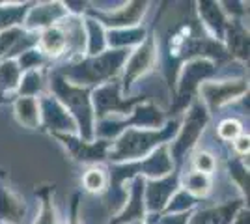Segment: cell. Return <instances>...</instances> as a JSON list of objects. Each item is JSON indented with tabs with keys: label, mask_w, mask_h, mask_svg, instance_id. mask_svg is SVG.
Returning <instances> with one entry per match:
<instances>
[{
	"label": "cell",
	"mask_w": 250,
	"mask_h": 224,
	"mask_svg": "<svg viewBox=\"0 0 250 224\" xmlns=\"http://www.w3.org/2000/svg\"><path fill=\"white\" fill-rule=\"evenodd\" d=\"M157 64H161V71L167 79V84L174 96L176 90V77L179 67L194 58H208L219 65L229 60L224 45L215 41L202 22L196 17L194 8L188 13L179 17L174 24L165 28L161 38H157Z\"/></svg>",
	"instance_id": "obj_1"
},
{
	"label": "cell",
	"mask_w": 250,
	"mask_h": 224,
	"mask_svg": "<svg viewBox=\"0 0 250 224\" xmlns=\"http://www.w3.org/2000/svg\"><path fill=\"white\" fill-rule=\"evenodd\" d=\"M108 202L112 209H118L125 204L127 194H125L124 185L135 178H144V180H159L165 178L170 172L176 170L174 163L168 153V144L157 148L153 153L138 161H127V163H114L108 168Z\"/></svg>",
	"instance_id": "obj_2"
},
{
	"label": "cell",
	"mask_w": 250,
	"mask_h": 224,
	"mask_svg": "<svg viewBox=\"0 0 250 224\" xmlns=\"http://www.w3.org/2000/svg\"><path fill=\"white\" fill-rule=\"evenodd\" d=\"M129 53L131 51H110L108 49L97 56H84L77 62H65L54 67L52 71H56L71 84L94 90L97 86H103L120 79Z\"/></svg>",
	"instance_id": "obj_3"
},
{
	"label": "cell",
	"mask_w": 250,
	"mask_h": 224,
	"mask_svg": "<svg viewBox=\"0 0 250 224\" xmlns=\"http://www.w3.org/2000/svg\"><path fill=\"white\" fill-rule=\"evenodd\" d=\"M177 129H179V118H168L165 125L159 129H127L110 142L106 161L114 164V163L144 159L157 148L167 146L176 137Z\"/></svg>",
	"instance_id": "obj_4"
},
{
	"label": "cell",
	"mask_w": 250,
	"mask_h": 224,
	"mask_svg": "<svg viewBox=\"0 0 250 224\" xmlns=\"http://www.w3.org/2000/svg\"><path fill=\"white\" fill-rule=\"evenodd\" d=\"M47 88L49 94L56 97L75 120L77 135L83 140H94L95 116L92 107V88L71 84L56 71H49L47 75Z\"/></svg>",
	"instance_id": "obj_5"
},
{
	"label": "cell",
	"mask_w": 250,
	"mask_h": 224,
	"mask_svg": "<svg viewBox=\"0 0 250 224\" xmlns=\"http://www.w3.org/2000/svg\"><path fill=\"white\" fill-rule=\"evenodd\" d=\"M219 65L208 58H194L179 67L176 77V90L170 103V118H177L183 114L190 103L198 97V88L202 82L211 81L219 73Z\"/></svg>",
	"instance_id": "obj_6"
},
{
	"label": "cell",
	"mask_w": 250,
	"mask_h": 224,
	"mask_svg": "<svg viewBox=\"0 0 250 224\" xmlns=\"http://www.w3.org/2000/svg\"><path fill=\"white\" fill-rule=\"evenodd\" d=\"M185 118L179 120V129H177L176 137L168 142V153L170 159L174 163L176 170H181L183 163L188 157V153L194 149L198 144L200 137L204 135V131L209 123V112L204 107V103L198 97L190 103V107L183 112Z\"/></svg>",
	"instance_id": "obj_7"
},
{
	"label": "cell",
	"mask_w": 250,
	"mask_h": 224,
	"mask_svg": "<svg viewBox=\"0 0 250 224\" xmlns=\"http://www.w3.org/2000/svg\"><path fill=\"white\" fill-rule=\"evenodd\" d=\"M167 120V114L161 108L153 105L151 101H146L133 108L129 116L104 118V120L95 122L94 137L112 142L127 129H159L165 125Z\"/></svg>",
	"instance_id": "obj_8"
},
{
	"label": "cell",
	"mask_w": 250,
	"mask_h": 224,
	"mask_svg": "<svg viewBox=\"0 0 250 224\" xmlns=\"http://www.w3.org/2000/svg\"><path fill=\"white\" fill-rule=\"evenodd\" d=\"M147 96H129L125 97L122 94L120 79L112 82H106L103 86H97L92 90V107H94L95 122L104 120V118H118V116H129L133 108L146 103Z\"/></svg>",
	"instance_id": "obj_9"
},
{
	"label": "cell",
	"mask_w": 250,
	"mask_h": 224,
	"mask_svg": "<svg viewBox=\"0 0 250 224\" xmlns=\"http://www.w3.org/2000/svg\"><path fill=\"white\" fill-rule=\"evenodd\" d=\"M157 65V41H155V28L151 26L147 30L146 40L135 47L124 64L122 75H120V86H122V94L129 97L133 92V86L146 77L149 71H153Z\"/></svg>",
	"instance_id": "obj_10"
},
{
	"label": "cell",
	"mask_w": 250,
	"mask_h": 224,
	"mask_svg": "<svg viewBox=\"0 0 250 224\" xmlns=\"http://www.w3.org/2000/svg\"><path fill=\"white\" fill-rule=\"evenodd\" d=\"M247 94H249V82L245 77L206 81L198 88V99L204 103V107L208 108L209 116Z\"/></svg>",
	"instance_id": "obj_11"
},
{
	"label": "cell",
	"mask_w": 250,
	"mask_h": 224,
	"mask_svg": "<svg viewBox=\"0 0 250 224\" xmlns=\"http://www.w3.org/2000/svg\"><path fill=\"white\" fill-rule=\"evenodd\" d=\"M147 10H149V2L133 0V2H125L114 10H97V8H92V4H90V8L86 10L84 15L95 19L99 24H103L104 30H120V28L140 26Z\"/></svg>",
	"instance_id": "obj_12"
},
{
	"label": "cell",
	"mask_w": 250,
	"mask_h": 224,
	"mask_svg": "<svg viewBox=\"0 0 250 224\" xmlns=\"http://www.w3.org/2000/svg\"><path fill=\"white\" fill-rule=\"evenodd\" d=\"M52 137L67 149L71 159L79 164L92 166V164H103L106 161L110 140H83L79 135H52Z\"/></svg>",
	"instance_id": "obj_13"
},
{
	"label": "cell",
	"mask_w": 250,
	"mask_h": 224,
	"mask_svg": "<svg viewBox=\"0 0 250 224\" xmlns=\"http://www.w3.org/2000/svg\"><path fill=\"white\" fill-rule=\"evenodd\" d=\"M40 114H42L40 129H43L45 133H49V135H77V123L71 118V114L49 92L40 97Z\"/></svg>",
	"instance_id": "obj_14"
},
{
	"label": "cell",
	"mask_w": 250,
	"mask_h": 224,
	"mask_svg": "<svg viewBox=\"0 0 250 224\" xmlns=\"http://www.w3.org/2000/svg\"><path fill=\"white\" fill-rule=\"evenodd\" d=\"M181 170L170 172L159 180H144V204L147 213L161 215L165 211L170 198L179 191Z\"/></svg>",
	"instance_id": "obj_15"
},
{
	"label": "cell",
	"mask_w": 250,
	"mask_h": 224,
	"mask_svg": "<svg viewBox=\"0 0 250 224\" xmlns=\"http://www.w3.org/2000/svg\"><path fill=\"white\" fill-rule=\"evenodd\" d=\"M36 49L51 64L52 62H58V60L67 62V56H69V30H67L65 19L38 34Z\"/></svg>",
	"instance_id": "obj_16"
},
{
	"label": "cell",
	"mask_w": 250,
	"mask_h": 224,
	"mask_svg": "<svg viewBox=\"0 0 250 224\" xmlns=\"http://www.w3.org/2000/svg\"><path fill=\"white\" fill-rule=\"evenodd\" d=\"M69 13L65 10L63 2H32L30 10L24 17L22 28L26 32H36L40 34L45 28H51L54 24H58L60 21H63Z\"/></svg>",
	"instance_id": "obj_17"
},
{
	"label": "cell",
	"mask_w": 250,
	"mask_h": 224,
	"mask_svg": "<svg viewBox=\"0 0 250 224\" xmlns=\"http://www.w3.org/2000/svg\"><path fill=\"white\" fill-rule=\"evenodd\" d=\"M129 200L120 207V211L110 217L106 224H131L144 223L146 219V204H144V178H135L129 182Z\"/></svg>",
	"instance_id": "obj_18"
},
{
	"label": "cell",
	"mask_w": 250,
	"mask_h": 224,
	"mask_svg": "<svg viewBox=\"0 0 250 224\" xmlns=\"http://www.w3.org/2000/svg\"><path fill=\"white\" fill-rule=\"evenodd\" d=\"M196 8V17L202 22V26L206 28V32L215 40V41H224V34H226V26H228V15L222 11L220 2H213V0H200L194 4Z\"/></svg>",
	"instance_id": "obj_19"
},
{
	"label": "cell",
	"mask_w": 250,
	"mask_h": 224,
	"mask_svg": "<svg viewBox=\"0 0 250 224\" xmlns=\"http://www.w3.org/2000/svg\"><path fill=\"white\" fill-rule=\"evenodd\" d=\"M222 45L226 49L228 58L239 62V64L249 62V28L245 26L243 19H228V26H226V34H224Z\"/></svg>",
	"instance_id": "obj_20"
},
{
	"label": "cell",
	"mask_w": 250,
	"mask_h": 224,
	"mask_svg": "<svg viewBox=\"0 0 250 224\" xmlns=\"http://www.w3.org/2000/svg\"><path fill=\"white\" fill-rule=\"evenodd\" d=\"M249 204L243 198H235L220 205H211V207H204V209H194L188 224H231L235 215L241 207H245Z\"/></svg>",
	"instance_id": "obj_21"
},
{
	"label": "cell",
	"mask_w": 250,
	"mask_h": 224,
	"mask_svg": "<svg viewBox=\"0 0 250 224\" xmlns=\"http://www.w3.org/2000/svg\"><path fill=\"white\" fill-rule=\"evenodd\" d=\"M38 34L26 32L24 28H11L6 32H0V62L15 60L19 54L36 47Z\"/></svg>",
	"instance_id": "obj_22"
},
{
	"label": "cell",
	"mask_w": 250,
	"mask_h": 224,
	"mask_svg": "<svg viewBox=\"0 0 250 224\" xmlns=\"http://www.w3.org/2000/svg\"><path fill=\"white\" fill-rule=\"evenodd\" d=\"M26 204L17 192L0 178V224H22Z\"/></svg>",
	"instance_id": "obj_23"
},
{
	"label": "cell",
	"mask_w": 250,
	"mask_h": 224,
	"mask_svg": "<svg viewBox=\"0 0 250 224\" xmlns=\"http://www.w3.org/2000/svg\"><path fill=\"white\" fill-rule=\"evenodd\" d=\"M147 30L140 24L136 28L106 30V49L110 51H133L146 40Z\"/></svg>",
	"instance_id": "obj_24"
},
{
	"label": "cell",
	"mask_w": 250,
	"mask_h": 224,
	"mask_svg": "<svg viewBox=\"0 0 250 224\" xmlns=\"http://www.w3.org/2000/svg\"><path fill=\"white\" fill-rule=\"evenodd\" d=\"M13 114L19 125L26 129H40V99L36 97H15L13 99Z\"/></svg>",
	"instance_id": "obj_25"
},
{
	"label": "cell",
	"mask_w": 250,
	"mask_h": 224,
	"mask_svg": "<svg viewBox=\"0 0 250 224\" xmlns=\"http://www.w3.org/2000/svg\"><path fill=\"white\" fill-rule=\"evenodd\" d=\"M32 2H0V32L22 28Z\"/></svg>",
	"instance_id": "obj_26"
},
{
	"label": "cell",
	"mask_w": 250,
	"mask_h": 224,
	"mask_svg": "<svg viewBox=\"0 0 250 224\" xmlns=\"http://www.w3.org/2000/svg\"><path fill=\"white\" fill-rule=\"evenodd\" d=\"M21 69L15 60H4L0 62V97L8 103L15 99L17 86L21 82Z\"/></svg>",
	"instance_id": "obj_27"
},
{
	"label": "cell",
	"mask_w": 250,
	"mask_h": 224,
	"mask_svg": "<svg viewBox=\"0 0 250 224\" xmlns=\"http://www.w3.org/2000/svg\"><path fill=\"white\" fill-rule=\"evenodd\" d=\"M47 92H49V88H47V73H45V69H36V71L22 73L15 97H36V99H40Z\"/></svg>",
	"instance_id": "obj_28"
},
{
	"label": "cell",
	"mask_w": 250,
	"mask_h": 224,
	"mask_svg": "<svg viewBox=\"0 0 250 224\" xmlns=\"http://www.w3.org/2000/svg\"><path fill=\"white\" fill-rule=\"evenodd\" d=\"M84 32H86V54L84 56H97L108 51L106 49V30L103 24L84 15Z\"/></svg>",
	"instance_id": "obj_29"
},
{
	"label": "cell",
	"mask_w": 250,
	"mask_h": 224,
	"mask_svg": "<svg viewBox=\"0 0 250 224\" xmlns=\"http://www.w3.org/2000/svg\"><path fill=\"white\" fill-rule=\"evenodd\" d=\"M52 194H54V185L51 183L40 185L36 189V196L40 200V211L36 215L34 224H58V215H56Z\"/></svg>",
	"instance_id": "obj_30"
},
{
	"label": "cell",
	"mask_w": 250,
	"mask_h": 224,
	"mask_svg": "<svg viewBox=\"0 0 250 224\" xmlns=\"http://www.w3.org/2000/svg\"><path fill=\"white\" fill-rule=\"evenodd\" d=\"M81 185L90 194H104L108 191V170L103 164H92L83 172Z\"/></svg>",
	"instance_id": "obj_31"
},
{
	"label": "cell",
	"mask_w": 250,
	"mask_h": 224,
	"mask_svg": "<svg viewBox=\"0 0 250 224\" xmlns=\"http://www.w3.org/2000/svg\"><path fill=\"white\" fill-rule=\"evenodd\" d=\"M179 187L183 191H187L190 196L194 198H206L209 196V192L213 191V180L208 174H200V172H188V174H181L179 180Z\"/></svg>",
	"instance_id": "obj_32"
},
{
	"label": "cell",
	"mask_w": 250,
	"mask_h": 224,
	"mask_svg": "<svg viewBox=\"0 0 250 224\" xmlns=\"http://www.w3.org/2000/svg\"><path fill=\"white\" fill-rule=\"evenodd\" d=\"M228 174L231 182L239 187L241 198L249 204V164L241 157H231L228 159Z\"/></svg>",
	"instance_id": "obj_33"
},
{
	"label": "cell",
	"mask_w": 250,
	"mask_h": 224,
	"mask_svg": "<svg viewBox=\"0 0 250 224\" xmlns=\"http://www.w3.org/2000/svg\"><path fill=\"white\" fill-rule=\"evenodd\" d=\"M198 198L190 196L187 191H183L179 187V191L170 198V202L167 204L165 211L161 215H174V213H187V211H194L198 207Z\"/></svg>",
	"instance_id": "obj_34"
},
{
	"label": "cell",
	"mask_w": 250,
	"mask_h": 224,
	"mask_svg": "<svg viewBox=\"0 0 250 224\" xmlns=\"http://www.w3.org/2000/svg\"><path fill=\"white\" fill-rule=\"evenodd\" d=\"M15 62L19 65L21 73H26V71H36V69H45L47 65L51 64L45 56H43L36 47H32L28 51H24L22 54H19L15 58Z\"/></svg>",
	"instance_id": "obj_35"
},
{
	"label": "cell",
	"mask_w": 250,
	"mask_h": 224,
	"mask_svg": "<svg viewBox=\"0 0 250 224\" xmlns=\"http://www.w3.org/2000/svg\"><path fill=\"white\" fill-rule=\"evenodd\" d=\"M243 133H245L243 123L233 116L220 120V123L217 125V137H219L222 142H229V144H231L235 139H239Z\"/></svg>",
	"instance_id": "obj_36"
},
{
	"label": "cell",
	"mask_w": 250,
	"mask_h": 224,
	"mask_svg": "<svg viewBox=\"0 0 250 224\" xmlns=\"http://www.w3.org/2000/svg\"><path fill=\"white\" fill-rule=\"evenodd\" d=\"M190 166H192V172H200V174L211 176L213 172L217 170V157L213 153L206 151V149H202V151H196L190 157Z\"/></svg>",
	"instance_id": "obj_37"
},
{
	"label": "cell",
	"mask_w": 250,
	"mask_h": 224,
	"mask_svg": "<svg viewBox=\"0 0 250 224\" xmlns=\"http://www.w3.org/2000/svg\"><path fill=\"white\" fill-rule=\"evenodd\" d=\"M65 224H83L81 223V192H73L69 204V217Z\"/></svg>",
	"instance_id": "obj_38"
},
{
	"label": "cell",
	"mask_w": 250,
	"mask_h": 224,
	"mask_svg": "<svg viewBox=\"0 0 250 224\" xmlns=\"http://www.w3.org/2000/svg\"><path fill=\"white\" fill-rule=\"evenodd\" d=\"M231 144H233V153H235V157H241V159L249 157V149H250L249 133H243L239 139H235Z\"/></svg>",
	"instance_id": "obj_39"
},
{
	"label": "cell",
	"mask_w": 250,
	"mask_h": 224,
	"mask_svg": "<svg viewBox=\"0 0 250 224\" xmlns=\"http://www.w3.org/2000/svg\"><path fill=\"white\" fill-rule=\"evenodd\" d=\"M190 215H192V211H187V213H174V215H161L157 224H188Z\"/></svg>",
	"instance_id": "obj_40"
},
{
	"label": "cell",
	"mask_w": 250,
	"mask_h": 224,
	"mask_svg": "<svg viewBox=\"0 0 250 224\" xmlns=\"http://www.w3.org/2000/svg\"><path fill=\"white\" fill-rule=\"evenodd\" d=\"M4 176H6V172H4L2 168H0V178H4Z\"/></svg>",
	"instance_id": "obj_41"
},
{
	"label": "cell",
	"mask_w": 250,
	"mask_h": 224,
	"mask_svg": "<svg viewBox=\"0 0 250 224\" xmlns=\"http://www.w3.org/2000/svg\"><path fill=\"white\" fill-rule=\"evenodd\" d=\"M0 103H6V101H4V99H2V97H0Z\"/></svg>",
	"instance_id": "obj_42"
},
{
	"label": "cell",
	"mask_w": 250,
	"mask_h": 224,
	"mask_svg": "<svg viewBox=\"0 0 250 224\" xmlns=\"http://www.w3.org/2000/svg\"><path fill=\"white\" fill-rule=\"evenodd\" d=\"M131 224H144V223H131Z\"/></svg>",
	"instance_id": "obj_43"
}]
</instances>
